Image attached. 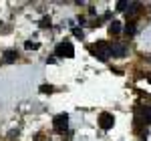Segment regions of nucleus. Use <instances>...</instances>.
Wrapping results in <instances>:
<instances>
[{
	"instance_id": "obj_8",
	"label": "nucleus",
	"mask_w": 151,
	"mask_h": 141,
	"mask_svg": "<svg viewBox=\"0 0 151 141\" xmlns=\"http://www.w3.org/2000/svg\"><path fill=\"white\" fill-rule=\"evenodd\" d=\"M121 30H123V28H121V22H119V20H113V22L109 24V32H111V35H121Z\"/></svg>"
},
{
	"instance_id": "obj_4",
	"label": "nucleus",
	"mask_w": 151,
	"mask_h": 141,
	"mask_svg": "<svg viewBox=\"0 0 151 141\" xmlns=\"http://www.w3.org/2000/svg\"><path fill=\"white\" fill-rule=\"evenodd\" d=\"M113 125H115V117L111 115V113H101L99 115V127L103 131H109V129H113Z\"/></svg>"
},
{
	"instance_id": "obj_16",
	"label": "nucleus",
	"mask_w": 151,
	"mask_h": 141,
	"mask_svg": "<svg viewBox=\"0 0 151 141\" xmlns=\"http://www.w3.org/2000/svg\"><path fill=\"white\" fill-rule=\"evenodd\" d=\"M147 81H149V83H151V75H147Z\"/></svg>"
},
{
	"instance_id": "obj_2",
	"label": "nucleus",
	"mask_w": 151,
	"mask_h": 141,
	"mask_svg": "<svg viewBox=\"0 0 151 141\" xmlns=\"http://www.w3.org/2000/svg\"><path fill=\"white\" fill-rule=\"evenodd\" d=\"M55 55L58 59H73L75 57V47L70 45L69 40H63V42H58L55 47Z\"/></svg>"
},
{
	"instance_id": "obj_5",
	"label": "nucleus",
	"mask_w": 151,
	"mask_h": 141,
	"mask_svg": "<svg viewBox=\"0 0 151 141\" xmlns=\"http://www.w3.org/2000/svg\"><path fill=\"white\" fill-rule=\"evenodd\" d=\"M135 115H137L139 121H147V123H151V107H147V105L137 107V109H135Z\"/></svg>"
},
{
	"instance_id": "obj_1",
	"label": "nucleus",
	"mask_w": 151,
	"mask_h": 141,
	"mask_svg": "<svg viewBox=\"0 0 151 141\" xmlns=\"http://www.w3.org/2000/svg\"><path fill=\"white\" fill-rule=\"evenodd\" d=\"M89 53L93 55L95 59L107 60L109 57H111V45H109V42H105V40H99V42H95V45L89 47Z\"/></svg>"
},
{
	"instance_id": "obj_12",
	"label": "nucleus",
	"mask_w": 151,
	"mask_h": 141,
	"mask_svg": "<svg viewBox=\"0 0 151 141\" xmlns=\"http://www.w3.org/2000/svg\"><path fill=\"white\" fill-rule=\"evenodd\" d=\"M55 89L50 87V85H40V93H52Z\"/></svg>"
},
{
	"instance_id": "obj_15",
	"label": "nucleus",
	"mask_w": 151,
	"mask_h": 141,
	"mask_svg": "<svg viewBox=\"0 0 151 141\" xmlns=\"http://www.w3.org/2000/svg\"><path fill=\"white\" fill-rule=\"evenodd\" d=\"M73 35L79 36V38H83V30H81V28H73Z\"/></svg>"
},
{
	"instance_id": "obj_13",
	"label": "nucleus",
	"mask_w": 151,
	"mask_h": 141,
	"mask_svg": "<svg viewBox=\"0 0 151 141\" xmlns=\"http://www.w3.org/2000/svg\"><path fill=\"white\" fill-rule=\"evenodd\" d=\"M127 6H129V2H117V10H127Z\"/></svg>"
},
{
	"instance_id": "obj_10",
	"label": "nucleus",
	"mask_w": 151,
	"mask_h": 141,
	"mask_svg": "<svg viewBox=\"0 0 151 141\" xmlns=\"http://www.w3.org/2000/svg\"><path fill=\"white\" fill-rule=\"evenodd\" d=\"M16 57H18V55H16L14 50H6V53H4V63H14Z\"/></svg>"
},
{
	"instance_id": "obj_9",
	"label": "nucleus",
	"mask_w": 151,
	"mask_h": 141,
	"mask_svg": "<svg viewBox=\"0 0 151 141\" xmlns=\"http://www.w3.org/2000/svg\"><path fill=\"white\" fill-rule=\"evenodd\" d=\"M137 32V26H135V22H127L125 24V35L127 36H133Z\"/></svg>"
},
{
	"instance_id": "obj_6",
	"label": "nucleus",
	"mask_w": 151,
	"mask_h": 141,
	"mask_svg": "<svg viewBox=\"0 0 151 141\" xmlns=\"http://www.w3.org/2000/svg\"><path fill=\"white\" fill-rule=\"evenodd\" d=\"M111 55L113 57H125L127 55V45L125 42H111Z\"/></svg>"
},
{
	"instance_id": "obj_11",
	"label": "nucleus",
	"mask_w": 151,
	"mask_h": 141,
	"mask_svg": "<svg viewBox=\"0 0 151 141\" xmlns=\"http://www.w3.org/2000/svg\"><path fill=\"white\" fill-rule=\"evenodd\" d=\"M38 47H40V45H38V42H32V40H26V42H24V48H28V50H30V48L36 50Z\"/></svg>"
},
{
	"instance_id": "obj_7",
	"label": "nucleus",
	"mask_w": 151,
	"mask_h": 141,
	"mask_svg": "<svg viewBox=\"0 0 151 141\" xmlns=\"http://www.w3.org/2000/svg\"><path fill=\"white\" fill-rule=\"evenodd\" d=\"M141 10V2H129V6H127V18H131V16H135L137 12Z\"/></svg>"
},
{
	"instance_id": "obj_14",
	"label": "nucleus",
	"mask_w": 151,
	"mask_h": 141,
	"mask_svg": "<svg viewBox=\"0 0 151 141\" xmlns=\"http://www.w3.org/2000/svg\"><path fill=\"white\" fill-rule=\"evenodd\" d=\"M40 26H42V28H47V26H50V18H48V16H45V18L40 20Z\"/></svg>"
},
{
	"instance_id": "obj_3",
	"label": "nucleus",
	"mask_w": 151,
	"mask_h": 141,
	"mask_svg": "<svg viewBox=\"0 0 151 141\" xmlns=\"http://www.w3.org/2000/svg\"><path fill=\"white\" fill-rule=\"evenodd\" d=\"M52 127H55V131H58V133L67 131V127H69V115H67V113H58L57 117L52 119Z\"/></svg>"
}]
</instances>
